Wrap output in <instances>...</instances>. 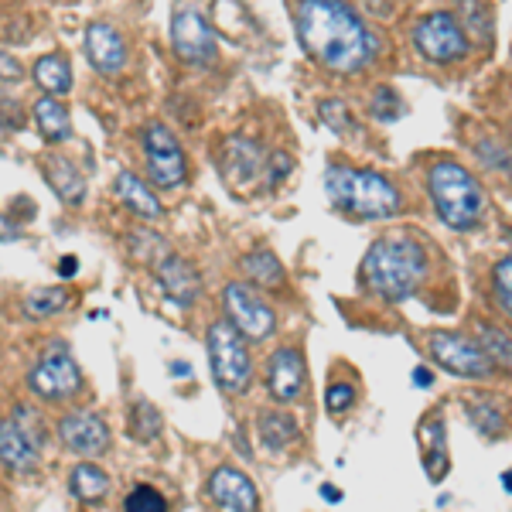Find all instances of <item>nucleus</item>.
<instances>
[{
	"label": "nucleus",
	"instance_id": "f257e3e1",
	"mask_svg": "<svg viewBox=\"0 0 512 512\" xmlns=\"http://www.w3.org/2000/svg\"><path fill=\"white\" fill-rule=\"evenodd\" d=\"M297 38L311 59L342 76L366 69L376 55V38L345 0H301Z\"/></svg>",
	"mask_w": 512,
	"mask_h": 512
},
{
	"label": "nucleus",
	"instance_id": "f03ea898",
	"mask_svg": "<svg viewBox=\"0 0 512 512\" xmlns=\"http://www.w3.org/2000/svg\"><path fill=\"white\" fill-rule=\"evenodd\" d=\"M427 274V250L407 233L383 236L362 260V284L383 301H407Z\"/></svg>",
	"mask_w": 512,
	"mask_h": 512
},
{
	"label": "nucleus",
	"instance_id": "7ed1b4c3",
	"mask_svg": "<svg viewBox=\"0 0 512 512\" xmlns=\"http://www.w3.org/2000/svg\"><path fill=\"white\" fill-rule=\"evenodd\" d=\"M325 192L338 212L355 219H393L403 212L400 188L390 178L376 175V171L332 164L325 171Z\"/></svg>",
	"mask_w": 512,
	"mask_h": 512
},
{
	"label": "nucleus",
	"instance_id": "20e7f679",
	"mask_svg": "<svg viewBox=\"0 0 512 512\" xmlns=\"http://www.w3.org/2000/svg\"><path fill=\"white\" fill-rule=\"evenodd\" d=\"M427 192L437 209V216L444 219V226L451 229H475L485 216V195L482 185L475 181L472 171H465L454 161H441L431 168L427 178Z\"/></svg>",
	"mask_w": 512,
	"mask_h": 512
},
{
	"label": "nucleus",
	"instance_id": "39448f33",
	"mask_svg": "<svg viewBox=\"0 0 512 512\" xmlns=\"http://www.w3.org/2000/svg\"><path fill=\"white\" fill-rule=\"evenodd\" d=\"M205 349H209V362H212V376L226 393H246L253 383V359L246 352L243 335L236 332L229 321H216L209 325V335H205Z\"/></svg>",
	"mask_w": 512,
	"mask_h": 512
},
{
	"label": "nucleus",
	"instance_id": "423d86ee",
	"mask_svg": "<svg viewBox=\"0 0 512 512\" xmlns=\"http://www.w3.org/2000/svg\"><path fill=\"white\" fill-rule=\"evenodd\" d=\"M31 393H38L41 400H69L82 390V373L72 359L69 345L65 342H52L45 349V355L35 362L28 376Z\"/></svg>",
	"mask_w": 512,
	"mask_h": 512
},
{
	"label": "nucleus",
	"instance_id": "0eeeda50",
	"mask_svg": "<svg viewBox=\"0 0 512 512\" xmlns=\"http://www.w3.org/2000/svg\"><path fill=\"white\" fill-rule=\"evenodd\" d=\"M434 362L441 369H448L451 376H461V379H489L495 373V362L485 355V349L478 342H468L465 335H454V332H434L431 342Z\"/></svg>",
	"mask_w": 512,
	"mask_h": 512
},
{
	"label": "nucleus",
	"instance_id": "6e6552de",
	"mask_svg": "<svg viewBox=\"0 0 512 512\" xmlns=\"http://www.w3.org/2000/svg\"><path fill=\"white\" fill-rule=\"evenodd\" d=\"M414 45L427 62L448 65V62H458L461 55H465L468 35L454 14L437 11V14H427V18L414 28Z\"/></svg>",
	"mask_w": 512,
	"mask_h": 512
},
{
	"label": "nucleus",
	"instance_id": "1a4fd4ad",
	"mask_svg": "<svg viewBox=\"0 0 512 512\" xmlns=\"http://www.w3.org/2000/svg\"><path fill=\"white\" fill-rule=\"evenodd\" d=\"M222 304H226L229 325H233L243 338H250V342H267V338L274 335V328H277L274 311H270L250 287L229 284L226 294H222Z\"/></svg>",
	"mask_w": 512,
	"mask_h": 512
},
{
	"label": "nucleus",
	"instance_id": "9d476101",
	"mask_svg": "<svg viewBox=\"0 0 512 512\" xmlns=\"http://www.w3.org/2000/svg\"><path fill=\"white\" fill-rule=\"evenodd\" d=\"M144 154H147V171H151V178L158 181L161 188H178L181 181H185L188 175L185 154H181V144L164 123H147Z\"/></svg>",
	"mask_w": 512,
	"mask_h": 512
},
{
	"label": "nucleus",
	"instance_id": "9b49d317",
	"mask_svg": "<svg viewBox=\"0 0 512 512\" xmlns=\"http://www.w3.org/2000/svg\"><path fill=\"white\" fill-rule=\"evenodd\" d=\"M171 45H175L178 59L188 65H205L216 59V38H212L209 24L195 7H181L171 21Z\"/></svg>",
	"mask_w": 512,
	"mask_h": 512
},
{
	"label": "nucleus",
	"instance_id": "f8f14e48",
	"mask_svg": "<svg viewBox=\"0 0 512 512\" xmlns=\"http://www.w3.org/2000/svg\"><path fill=\"white\" fill-rule=\"evenodd\" d=\"M59 437L69 451L76 454H106L110 451V427L103 417L89 410H72L59 420Z\"/></svg>",
	"mask_w": 512,
	"mask_h": 512
},
{
	"label": "nucleus",
	"instance_id": "ddd939ff",
	"mask_svg": "<svg viewBox=\"0 0 512 512\" xmlns=\"http://www.w3.org/2000/svg\"><path fill=\"white\" fill-rule=\"evenodd\" d=\"M263 164H267V158H263L260 144L253 137H229L222 144L219 168L229 185H250V181L260 178Z\"/></svg>",
	"mask_w": 512,
	"mask_h": 512
},
{
	"label": "nucleus",
	"instance_id": "4468645a",
	"mask_svg": "<svg viewBox=\"0 0 512 512\" xmlns=\"http://www.w3.org/2000/svg\"><path fill=\"white\" fill-rule=\"evenodd\" d=\"M267 390L277 403H294L304 390V359L297 349H277L267 359Z\"/></svg>",
	"mask_w": 512,
	"mask_h": 512
},
{
	"label": "nucleus",
	"instance_id": "2eb2a0df",
	"mask_svg": "<svg viewBox=\"0 0 512 512\" xmlns=\"http://www.w3.org/2000/svg\"><path fill=\"white\" fill-rule=\"evenodd\" d=\"M154 277H158V284L164 287V294L171 297L175 304L181 308H188V304L198 301V291H202V280L192 270V263L181 260L175 253H164L158 263H154Z\"/></svg>",
	"mask_w": 512,
	"mask_h": 512
},
{
	"label": "nucleus",
	"instance_id": "dca6fc26",
	"mask_svg": "<svg viewBox=\"0 0 512 512\" xmlns=\"http://www.w3.org/2000/svg\"><path fill=\"white\" fill-rule=\"evenodd\" d=\"M86 55L103 76H117L127 65V45H123L120 31L103 21H93L86 28Z\"/></svg>",
	"mask_w": 512,
	"mask_h": 512
},
{
	"label": "nucleus",
	"instance_id": "f3484780",
	"mask_svg": "<svg viewBox=\"0 0 512 512\" xmlns=\"http://www.w3.org/2000/svg\"><path fill=\"white\" fill-rule=\"evenodd\" d=\"M209 495L229 512H250V509L260 506V495H256L250 478L239 472V468H229V465H222V468L212 472Z\"/></svg>",
	"mask_w": 512,
	"mask_h": 512
},
{
	"label": "nucleus",
	"instance_id": "a211bd4d",
	"mask_svg": "<svg viewBox=\"0 0 512 512\" xmlns=\"http://www.w3.org/2000/svg\"><path fill=\"white\" fill-rule=\"evenodd\" d=\"M38 444L31 441L28 434L21 431L14 420H4L0 424V465L11 468V472H35L38 468Z\"/></svg>",
	"mask_w": 512,
	"mask_h": 512
},
{
	"label": "nucleus",
	"instance_id": "6ab92c4d",
	"mask_svg": "<svg viewBox=\"0 0 512 512\" xmlns=\"http://www.w3.org/2000/svg\"><path fill=\"white\" fill-rule=\"evenodd\" d=\"M113 192H117V198L123 205H127L134 216L140 219H161V202H158V195L151 192V188L144 185L137 175H130V171H123V175L117 178V185H113Z\"/></svg>",
	"mask_w": 512,
	"mask_h": 512
},
{
	"label": "nucleus",
	"instance_id": "aec40b11",
	"mask_svg": "<svg viewBox=\"0 0 512 512\" xmlns=\"http://www.w3.org/2000/svg\"><path fill=\"white\" fill-rule=\"evenodd\" d=\"M45 171H48L52 192L59 195L65 205H82V198H86V181H82V175L76 171V164H69L65 158H48Z\"/></svg>",
	"mask_w": 512,
	"mask_h": 512
},
{
	"label": "nucleus",
	"instance_id": "412c9836",
	"mask_svg": "<svg viewBox=\"0 0 512 512\" xmlns=\"http://www.w3.org/2000/svg\"><path fill=\"white\" fill-rule=\"evenodd\" d=\"M35 123L41 130V137L48 144H62V140L72 137V120H69V110L59 103L55 96H45L35 103Z\"/></svg>",
	"mask_w": 512,
	"mask_h": 512
},
{
	"label": "nucleus",
	"instance_id": "4be33fe9",
	"mask_svg": "<svg viewBox=\"0 0 512 512\" xmlns=\"http://www.w3.org/2000/svg\"><path fill=\"white\" fill-rule=\"evenodd\" d=\"M69 489L79 502H99V499H106V492H110V475H106L99 465L82 461V465L72 468Z\"/></svg>",
	"mask_w": 512,
	"mask_h": 512
},
{
	"label": "nucleus",
	"instance_id": "5701e85b",
	"mask_svg": "<svg viewBox=\"0 0 512 512\" xmlns=\"http://www.w3.org/2000/svg\"><path fill=\"white\" fill-rule=\"evenodd\" d=\"M260 437L267 451H284L287 444L297 441V424L294 417L277 414V410H263L260 414Z\"/></svg>",
	"mask_w": 512,
	"mask_h": 512
},
{
	"label": "nucleus",
	"instance_id": "b1692460",
	"mask_svg": "<svg viewBox=\"0 0 512 512\" xmlns=\"http://www.w3.org/2000/svg\"><path fill=\"white\" fill-rule=\"evenodd\" d=\"M35 82L45 93L52 96H62L72 89V72H69V62L62 55H45V59L35 62Z\"/></svg>",
	"mask_w": 512,
	"mask_h": 512
},
{
	"label": "nucleus",
	"instance_id": "393cba45",
	"mask_svg": "<svg viewBox=\"0 0 512 512\" xmlns=\"http://www.w3.org/2000/svg\"><path fill=\"white\" fill-rule=\"evenodd\" d=\"M243 274L260 287H280L284 284V267L270 250H256L250 256H243Z\"/></svg>",
	"mask_w": 512,
	"mask_h": 512
},
{
	"label": "nucleus",
	"instance_id": "a878e982",
	"mask_svg": "<svg viewBox=\"0 0 512 512\" xmlns=\"http://www.w3.org/2000/svg\"><path fill=\"white\" fill-rule=\"evenodd\" d=\"M164 431V417L158 414V407H154L151 400H137L134 410H130V437L134 441H158Z\"/></svg>",
	"mask_w": 512,
	"mask_h": 512
},
{
	"label": "nucleus",
	"instance_id": "bb28decb",
	"mask_svg": "<svg viewBox=\"0 0 512 512\" xmlns=\"http://www.w3.org/2000/svg\"><path fill=\"white\" fill-rule=\"evenodd\" d=\"M424 437H431V448L424 454V468L427 475L434 478V482H441L444 475H448V448H444V420L437 417L434 424L424 427Z\"/></svg>",
	"mask_w": 512,
	"mask_h": 512
},
{
	"label": "nucleus",
	"instance_id": "cd10ccee",
	"mask_svg": "<svg viewBox=\"0 0 512 512\" xmlns=\"http://www.w3.org/2000/svg\"><path fill=\"white\" fill-rule=\"evenodd\" d=\"M478 338H482L478 345L495 362V369H509L512 373V338L495 325H478Z\"/></svg>",
	"mask_w": 512,
	"mask_h": 512
},
{
	"label": "nucleus",
	"instance_id": "c85d7f7f",
	"mask_svg": "<svg viewBox=\"0 0 512 512\" xmlns=\"http://www.w3.org/2000/svg\"><path fill=\"white\" fill-rule=\"evenodd\" d=\"M65 304H69V294H65L62 287H38V291L28 294L24 308H28V315H35V318H52L55 311L65 308Z\"/></svg>",
	"mask_w": 512,
	"mask_h": 512
},
{
	"label": "nucleus",
	"instance_id": "c756f323",
	"mask_svg": "<svg viewBox=\"0 0 512 512\" xmlns=\"http://www.w3.org/2000/svg\"><path fill=\"white\" fill-rule=\"evenodd\" d=\"M127 243H130V250H134L137 260H144L147 267H154L164 253H171L168 243H164L158 233H130Z\"/></svg>",
	"mask_w": 512,
	"mask_h": 512
},
{
	"label": "nucleus",
	"instance_id": "7c9ffc66",
	"mask_svg": "<svg viewBox=\"0 0 512 512\" xmlns=\"http://www.w3.org/2000/svg\"><path fill=\"white\" fill-rule=\"evenodd\" d=\"M403 99H400V93H393V89H376L373 93V117L376 120H383V123H393V120H400L403 117Z\"/></svg>",
	"mask_w": 512,
	"mask_h": 512
},
{
	"label": "nucleus",
	"instance_id": "2f4dec72",
	"mask_svg": "<svg viewBox=\"0 0 512 512\" xmlns=\"http://www.w3.org/2000/svg\"><path fill=\"white\" fill-rule=\"evenodd\" d=\"M123 509H130V512H164V509H168V502H164V495L154 492L151 485H137V489L123 499Z\"/></svg>",
	"mask_w": 512,
	"mask_h": 512
},
{
	"label": "nucleus",
	"instance_id": "473e14b6",
	"mask_svg": "<svg viewBox=\"0 0 512 512\" xmlns=\"http://www.w3.org/2000/svg\"><path fill=\"white\" fill-rule=\"evenodd\" d=\"M318 113H321V120H325L328 127L335 130V134H349V130L355 127L349 106H345L342 99H325V103L318 106Z\"/></svg>",
	"mask_w": 512,
	"mask_h": 512
},
{
	"label": "nucleus",
	"instance_id": "72a5a7b5",
	"mask_svg": "<svg viewBox=\"0 0 512 512\" xmlns=\"http://www.w3.org/2000/svg\"><path fill=\"white\" fill-rule=\"evenodd\" d=\"M458 4H461V14H465V24L468 28H475L478 41H489L492 38V18L482 7V0H458Z\"/></svg>",
	"mask_w": 512,
	"mask_h": 512
},
{
	"label": "nucleus",
	"instance_id": "f704fd0d",
	"mask_svg": "<svg viewBox=\"0 0 512 512\" xmlns=\"http://www.w3.org/2000/svg\"><path fill=\"white\" fill-rule=\"evenodd\" d=\"M495 297H499V304H502V311L512 318V256H506L502 263H495Z\"/></svg>",
	"mask_w": 512,
	"mask_h": 512
},
{
	"label": "nucleus",
	"instance_id": "c9c22d12",
	"mask_svg": "<svg viewBox=\"0 0 512 512\" xmlns=\"http://www.w3.org/2000/svg\"><path fill=\"white\" fill-rule=\"evenodd\" d=\"M472 420H475V427L482 434H492V431L499 434L502 427H506V417H502L489 400H482V396H478V403L472 407Z\"/></svg>",
	"mask_w": 512,
	"mask_h": 512
},
{
	"label": "nucleus",
	"instance_id": "e433bc0d",
	"mask_svg": "<svg viewBox=\"0 0 512 512\" xmlns=\"http://www.w3.org/2000/svg\"><path fill=\"white\" fill-rule=\"evenodd\" d=\"M11 420H14V424H18V427H21L24 434L31 437V441L38 444V448H41V444H45L48 431H45V420L38 417V410H31V407H24V403H21V407L14 410V417H11Z\"/></svg>",
	"mask_w": 512,
	"mask_h": 512
},
{
	"label": "nucleus",
	"instance_id": "4c0bfd02",
	"mask_svg": "<svg viewBox=\"0 0 512 512\" xmlns=\"http://www.w3.org/2000/svg\"><path fill=\"white\" fill-rule=\"evenodd\" d=\"M325 407H328V414H345V410H352L355 407V386L332 383L325 393Z\"/></svg>",
	"mask_w": 512,
	"mask_h": 512
},
{
	"label": "nucleus",
	"instance_id": "58836bf2",
	"mask_svg": "<svg viewBox=\"0 0 512 512\" xmlns=\"http://www.w3.org/2000/svg\"><path fill=\"white\" fill-rule=\"evenodd\" d=\"M263 168H267V178H270V185H274V181H280L287 171H291V158H287L284 151H277V154H270Z\"/></svg>",
	"mask_w": 512,
	"mask_h": 512
},
{
	"label": "nucleus",
	"instance_id": "ea45409f",
	"mask_svg": "<svg viewBox=\"0 0 512 512\" xmlns=\"http://www.w3.org/2000/svg\"><path fill=\"white\" fill-rule=\"evenodd\" d=\"M478 151H482V161L489 164V168H506V164H509V158L502 154L499 144H489V140H482V144H478Z\"/></svg>",
	"mask_w": 512,
	"mask_h": 512
},
{
	"label": "nucleus",
	"instance_id": "a19ab883",
	"mask_svg": "<svg viewBox=\"0 0 512 512\" xmlns=\"http://www.w3.org/2000/svg\"><path fill=\"white\" fill-rule=\"evenodd\" d=\"M21 76H24V65L14 59V55L0 52V79H4V82H18Z\"/></svg>",
	"mask_w": 512,
	"mask_h": 512
},
{
	"label": "nucleus",
	"instance_id": "79ce46f5",
	"mask_svg": "<svg viewBox=\"0 0 512 512\" xmlns=\"http://www.w3.org/2000/svg\"><path fill=\"white\" fill-rule=\"evenodd\" d=\"M0 239H4V243H11V239H18V226H14L11 219H0Z\"/></svg>",
	"mask_w": 512,
	"mask_h": 512
},
{
	"label": "nucleus",
	"instance_id": "37998d69",
	"mask_svg": "<svg viewBox=\"0 0 512 512\" xmlns=\"http://www.w3.org/2000/svg\"><path fill=\"white\" fill-rule=\"evenodd\" d=\"M414 383L420 386V390H427V386L434 383V376H431V369H424V366H417L414 369Z\"/></svg>",
	"mask_w": 512,
	"mask_h": 512
},
{
	"label": "nucleus",
	"instance_id": "c03bdc74",
	"mask_svg": "<svg viewBox=\"0 0 512 512\" xmlns=\"http://www.w3.org/2000/svg\"><path fill=\"white\" fill-rule=\"evenodd\" d=\"M76 270H79V260H76V256H62L59 274H62V277H72V274H76Z\"/></svg>",
	"mask_w": 512,
	"mask_h": 512
},
{
	"label": "nucleus",
	"instance_id": "a18cd8bd",
	"mask_svg": "<svg viewBox=\"0 0 512 512\" xmlns=\"http://www.w3.org/2000/svg\"><path fill=\"white\" fill-rule=\"evenodd\" d=\"M321 499H328V502H342V492L332 489V485H321Z\"/></svg>",
	"mask_w": 512,
	"mask_h": 512
},
{
	"label": "nucleus",
	"instance_id": "49530a36",
	"mask_svg": "<svg viewBox=\"0 0 512 512\" xmlns=\"http://www.w3.org/2000/svg\"><path fill=\"white\" fill-rule=\"evenodd\" d=\"M171 369H175V376H178V379H185V376H188V362H171Z\"/></svg>",
	"mask_w": 512,
	"mask_h": 512
},
{
	"label": "nucleus",
	"instance_id": "de8ad7c7",
	"mask_svg": "<svg viewBox=\"0 0 512 512\" xmlns=\"http://www.w3.org/2000/svg\"><path fill=\"white\" fill-rule=\"evenodd\" d=\"M502 482H506V492H512V472L502 475Z\"/></svg>",
	"mask_w": 512,
	"mask_h": 512
}]
</instances>
